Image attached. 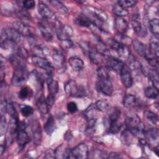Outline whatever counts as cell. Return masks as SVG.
I'll use <instances>...</instances> for the list:
<instances>
[{
	"label": "cell",
	"mask_w": 159,
	"mask_h": 159,
	"mask_svg": "<svg viewBox=\"0 0 159 159\" xmlns=\"http://www.w3.org/2000/svg\"><path fill=\"white\" fill-rule=\"evenodd\" d=\"M90 20L92 25H95L101 30H107V16L105 12L101 9L87 7L83 10V13Z\"/></svg>",
	"instance_id": "1"
},
{
	"label": "cell",
	"mask_w": 159,
	"mask_h": 159,
	"mask_svg": "<svg viewBox=\"0 0 159 159\" xmlns=\"http://www.w3.org/2000/svg\"><path fill=\"white\" fill-rule=\"evenodd\" d=\"M127 129L131 132L134 135L142 136L144 135L145 126L140 117L137 115L128 117L126 119Z\"/></svg>",
	"instance_id": "2"
},
{
	"label": "cell",
	"mask_w": 159,
	"mask_h": 159,
	"mask_svg": "<svg viewBox=\"0 0 159 159\" xmlns=\"http://www.w3.org/2000/svg\"><path fill=\"white\" fill-rule=\"evenodd\" d=\"M64 89L66 94L71 97L82 98L86 95L85 89L82 86L78 85L73 80H70L66 83Z\"/></svg>",
	"instance_id": "3"
},
{
	"label": "cell",
	"mask_w": 159,
	"mask_h": 159,
	"mask_svg": "<svg viewBox=\"0 0 159 159\" xmlns=\"http://www.w3.org/2000/svg\"><path fill=\"white\" fill-rule=\"evenodd\" d=\"M22 35L14 28L4 27L1 32V40L9 41L14 44L22 41Z\"/></svg>",
	"instance_id": "4"
},
{
	"label": "cell",
	"mask_w": 159,
	"mask_h": 159,
	"mask_svg": "<svg viewBox=\"0 0 159 159\" xmlns=\"http://www.w3.org/2000/svg\"><path fill=\"white\" fill-rule=\"evenodd\" d=\"M28 78L26 66L17 67L14 68L11 83L16 86H20L25 84Z\"/></svg>",
	"instance_id": "5"
},
{
	"label": "cell",
	"mask_w": 159,
	"mask_h": 159,
	"mask_svg": "<svg viewBox=\"0 0 159 159\" xmlns=\"http://www.w3.org/2000/svg\"><path fill=\"white\" fill-rule=\"evenodd\" d=\"M32 61L36 66L44 70L48 76H52L53 67L47 59L42 57L33 55Z\"/></svg>",
	"instance_id": "6"
},
{
	"label": "cell",
	"mask_w": 159,
	"mask_h": 159,
	"mask_svg": "<svg viewBox=\"0 0 159 159\" xmlns=\"http://www.w3.org/2000/svg\"><path fill=\"white\" fill-rule=\"evenodd\" d=\"M55 32L58 39L61 40H69L73 35V29L68 25H57L55 26Z\"/></svg>",
	"instance_id": "7"
},
{
	"label": "cell",
	"mask_w": 159,
	"mask_h": 159,
	"mask_svg": "<svg viewBox=\"0 0 159 159\" xmlns=\"http://www.w3.org/2000/svg\"><path fill=\"white\" fill-rule=\"evenodd\" d=\"M96 89L103 94L109 96L113 93V86L112 83L109 79H99L96 83Z\"/></svg>",
	"instance_id": "8"
},
{
	"label": "cell",
	"mask_w": 159,
	"mask_h": 159,
	"mask_svg": "<svg viewBox=\"0 0 159 159\" xmlns=\"http://www.w3.org/2000/svg\"><path fill=\"white\" fill-rule=\"evenodd\" d=\"M119 73L123 85L127 88H130L133 84V78L132 71L128 66L127 65H124Z\"/></svg>",
	"instance_id": "9"
},
{
	"label": "cell",
	"mask_w": 159,
	"mask_h": 159,
	"mask_svg": "<svg viewBox=\"0 0 159 159\" xmlns=\"http://www.w3.org/2000/svg\"><path fill=\"white\" fill-rule=\"evenodd\" d=\"M132 25L135 33L140 37H144L147 35V30L144 25L140 20L139 16H134L132 20Z\"/></svg>",
	"instance_id": "10"
},
{
	"label": "cell",
	"mask_w": 159,
	"mask_h": 159,
	"mask_svg": "<svg viewBox=\"0 0 159 159\" xmlns=\"http://www.w3.org/2000/svg\"><path fill=\"white\" fill-rule=\"evenodd\" d=\"M71 152L75 158L84 159L88 158V148L85 143L78 144L71 150Z\"/></svg>",
	"instance_id": "11"
},
{
	"label": "cell",
	"mask_w": 159,
	"mask_h": 159,
	"mask_svg": "<svg viewBox=\"0 0 159 159\" xmlns=\"http://www.w3.org/2000/svg\"><path fill=\"white\" fill-rule=\"evenodd\" d=\"M13 28H14L16 30H17L22 35H24L29 38L33 37L34 33L32 30V28L28 26L27 25L24 24L22 22L16 21L12 24Z\"/></svg>",
	"instance_id": "12"
},
{
	"label": "cell",
	"mask_w": 159,
	"mask_h": 159,
	"mask_svg": "<svg viewBox=\"0 0 159 159\" xmlns=\"http://www.w3.org/2000/svg\"><path fill=\"white\" fill-rule=\"evenodd\" d=\"M144 135L150 144H158V130L157 128H150L145 130Z\"/></svg>",
	"instance_id": "13"
},
{
	"label": "cell",
	"mask_w": 159,
	"mask_h": 159,
	"mask_svg": "<svg viewBox=\"0 0 159 159\" xmlns=\"http://www.w3.org/2000/svg\"><path fill=\"white\" fill-rule=\"evenodd\" d=\"M32 137L35 144L39 145L42 140V130L40 125L37 120H34L32 123Z\"/></svg>",
	"instance_id": "14"
},
{
	"label": "cell",
	"mask_w": 159,
	"mask_h": 159,
	"mask_svg": "<svg viewBox=\"0 0 159 159\" xmlns=\"http://www.w3.org/2000/svg\"><path fill=\"white\" fill-rule=\"evenodd\" d=\"M38 12L39 14L45 20H50L54 17V14L52 11L42 2L38 4Z\"/></svg>",
	"instance_id": "15"
},
{
	"label": "cell",
	"mask_w": 159,
	"mask_h": 159,
	"mask_svg": "<svg viewBox=\"0 0 159 159\" xmlns=\"http://www.w3.org/2000/svg\"><path fill=\"white\" fill-rule=\"evenodd\" d=\"M107 67L109 69H112L118 73H120V70L125 65L124 63L120 60L114 57H112L111 56L107 58Z\"/></svg>",
	"instance_id": "16"
},
{
	"label": "cell",
	"mask_w": 159,
	"mask_h": 159,
	"mask_svg": "<svg viewBox=\"0 0 159 159\" xmlns=\"http://www.w3.org/2000/svg\"><path fill=\"white\" fill-rule=\"evenodd\" d=\"M114 26L116 30L119 34L124 35L128 29L127 22L122 17H116L114 22Z\"/></svg>",
	"instance_id": "17"
},
{
	"label": "cell",
	"mask_w": 159,
	"mask_h": 159,
	"mask_svg": "<svg viewBox=\"0 0 159 159\" xmlns=\"http://www.w3.org/2000/svg\"><path fill=\"white\" fill-rule=\"evenodd\" d=\"M52 58L54 62V65L58 68L63 67L65 63V57L63 53L57 50H54L52 54Z\"/></svg>",
	"instance_id": "18"
},
{
	"label": "cell",
	"mask_w": 159,
	"mask_h": 159,
	"mask_svg": "<svg viewBox=\"0 0 159 159\" xmlns=\"http://www.w3.org/2000/svg\"><path fill=\"white\" fill-rule=\"evenodd\" d=\"M68 63L71 68L75 71L81 70L84 66L83 61L79 57H71L68 60Z\"/></svg>",
	"instance_id": "19"
},
{
	"label": "cell",
	"mask_w": 159,
	"mask_h": 159,
	"mask_svg": "<svg viewBox=\"0 0 159 159\" xmlns=\"http://www.w3.org/2000/svg\"><path fill=\"white\" fill-rule=\"evenodd\" d=\"M30 142L29 135L25 130H19L17 132V142L21 147H24Z\"/></svg>",
	"instance_id": "20"
},
{
	"label": "cell",
	"mask_w": 159,
	"mask_h": 159,
	"mask_svg": "<svg viewBox=\"0 0 159 159\" xmlns=\"http://www.w3.org/2000/svg\"><path fill=\"white\" fill-rule=\"evenodd\" d=\"M47 83L49 94L55 96V95L57 94L58 91V84L57 81L55 80H53L52 78V76H47Z\"/></svg>",
	"instance_id": "21"
},
{
	"label": "cell",
	"mask_w": 159,
	"mask_h": 159,
	"mask_svg": "<svg viewBox=\"0 0 159 159\" xmlns=\"http://www.w3.org/2000/svg\"><path fill=\"white\" fill-rule=\"evenodd\" d=\"M116 52L120 58L124 60H127L130 56L131 55L130 50L126 44L121 43L119 48L117 49Z\"/></svg>",
	"instance_id": "22"
},
{
	"label": "cell",
	"mask_w": 159,
	"mask_h": 159,
	"mask_svg": "<svg viewBox=\"0 0 159 159\" xmlns=\"http://www.w3.org/2000/svg\"><path fill=\"white\" fill-rule=\"evenodd\" d=\"M132 43L133 45V47L134 48V50H135V52L140 55L142 57H144L147 51V47H146L143 43H142L141 42L134 39L132 40Z\"/></svg>",
	"instance_id": "23"
},
{
	"label": "cell",
	"mask_w": 159,
	"mask_h": 159,
	"mask_svg": "<svg viewBox=\"0 0 159 159\" xmlns=\"http://www.w3.org/2000/svg\"><path fill=\"white\" fill-rule=\"evenodd\" d=\"M128 61V67L131 70L134 71H142V66L140 63L136 59L134 56L132 55L130 56L129 59L127 60Z\"/></svg>",
	"instance_id": "24"
},
{
	"label": "cell",
	"mask_w": 159,
	"mask_h": 159,
	"mask_svg": "<svg viewBox=\"0 0 159 159\" xmlns=\"http://www.w3.org/2000/svg\"><path fill=\"white\" fill-rule=\"evenodd\" d=\"M36 106L40 113L42 114H46L48 112L49 106L46 102L45 99L43 98V96L39 98L36 102Z\"/></svg>",
	"instance_id": "25"
},
{
	"label": "cell",
	"mask_w": 159,
	"mask_h": 159,
	"mask_svg": "<svg viewBox=\"0 0 159 159\" xmlns=\"http://www.w3.org/2000/svg\"><path fill=\"white\" fill-rule=\"evenodd\" d=\"M11 119L9 120V124L8 125V129L11 135L14 134L15 133L18 132L19 130V117L17 116H12L11 117Z\"/></svg>",
	"instance_id": "26"
},
{
	"label": "cell",
	"mask_w": 159,
	"mask_h": 159,
	"mask_svg": "<svg viewBox=\"0 0 159 159\" xmlns=\"http://www.w3.org/2000/svg\"><path fill=\"white\" fill-rule=\"evenodd\" d=\"M75 23L80 26L81 27H89L92 23L91 22L89 18L85 16L84 14L79 15L75 20Z\"/></svg>",
	"instance_id": "27"
},
{
	"label": "cell",
	"mask_w": 159,
	"mask_h": 159,
	"mask_svg": "<svg viewBox=\"0 0 159 159\" xmlns=\"http://www.w3.org/2000/svg\"><path fill=\"white\" fill-rule=\"evenodd\" d=\"M149 51L156 57L158 58L159 55V46H158V36L154 37V39H152L149 46L148 47Z\"/></svg>",
	"instance_id": "28"
},
{
	"label": "cell",
	"mask_w": 159,
	"mask_h": 159,
	"mask_svg": "<svg viewBox=\"0 0 159 159\" xmlns=\"http://www.w3.org/2000/svg\"><path fill=\"white\" fill-rule=\"evenodd\" d=\"M39 30L43 36V37L47 40V41H51L53 39V35L51 32L50 29H49L48 27L42 24H39Z\"/></svg>",
	"instance_id": "29"
},
{
	"label": "cell",
	"mask_w": 159,
	"mask_h": 159,
	"mask_svg": "<svg viewBox=\"0 0 159 159\" xmlns=\"http://www.w3.org/2000/svg\"><path fill=\"white\" fill-rule=\"evenodd\" d=\"M112 12L117 17H120L126 16L129 14V11L127 9L122 7L117 2L112 7Z\"/></svg>",
	"instance_id": "30"
},
{
	"label": "cell",
	"mask_w": 159,
	"mask_h": 159,
	"mask_svg": "<svg viewBox=\"0 0 159 159\" xmlns=\"http://www.w3.org/2000/svg\"><path fill=\"white\" fill-rule=\"evenodd\" d=\"M89 57L91 60L95 64L101 63L104 58V57L98 53L96 49H90L89 50Z\"/></svg>",
	"instance_id": "31"
},
{
	"label": "cell",
	"mask_w": 159,
	"mask_h": 159,
	"mask_svg": "<svg viewBox=\"0 0 159 159\" xmlns=\"http://www.w3.org/2000/svg\"><path fill=\"white\" fill-rule=\"evenodd\" d=\"M55 128V120L52 116H50L48 117L45 124H44V129L47 134H48V135H50L54 131Z\"/></svg>",
	"instance_id": "32"
},
{
	"label": "cell",
	"mask_w": 159,
	"mask_h": 159,
	"mask_svg": "<svg viewBox=\"0 0 159 159\" xmlns=\"http://www.w3.org/2000/svg\"><path fill=\"white\" fill-rule=\"evenodd\" d=\"M148 27L150 32L154 35H158L159 33V21L157 18H154L149 20L148 22Z\"/></svg>",
	"instance_id": "33"
},
{
	"label": "cell",
	"mask_w": 159,
	"mask_h": 159,
	"mask_svg": "<svg viewBox=\"0 0 159 159\" xmlns=\"http://www.w3.org/2000/svg\"><path fill=\"white\" fill-rule=\"evenodd\" d=\"M148 78H150V81L152 83L153 86L158 89V84H159V78H158V73L157 69L154 70H149L148 73Z\"/></svg>",
	"instance_id": "34"
},
{
	"label": "cell",
	"mask_w": 159,
	"mask_h": 159,
	"mask_svg": "<svg viewBox=\"0 0 159 159\" xmlns=\"http://www.w3.org/2000/svg\"><path fill=\"white\" fill-rule=\"evenodd\" d=\"M33 94V91L30 88L27 86H22L19 93V97L22 100H25L30 98Z\"/></svg>",
	"instance_id": "35"
},
{
	"label": "cell",
	"mask_w": 159,
	"mask_h": 159,
	"mask_svg": "<svg viewBox=\"0 0 159 159\" xmlns=\"http://www.w3.org/2000/svg\"><path fill=\"white\" fill-rule=\"evenodd\" d=\"M143 114L144 118L148 122L151 123L153 125L157 124L158 121V117L156 114L150 111H145Z\"/></svg>",
	"instance_id": "36"
},
{
	"label": "cell",
	"mask_w": 159,
	"mask_h": 159,
	"mask_svg": "<svg viewBox=\"0 0 159 159\" xmlns=\"http://www.w3.org/2000/svg\"><path fill=\"white\" fill-rule=\"evenodd\" d=\"M110 69L107 66H101L97 70V75L99 79H109L110 78Z\"/></svg>",
	"instance_id": "37"
},
{
	"label": "cell",
	"mask_w": 159,
	"mask_h": 159,
	"mask_svg": "<svg viewBox=\"0 0 159 159\" xmlns=\"http://www.w3.org/2000/svg\"><path fill=\"white\" fill-rule=\"evenodd\" d=\"M134 139V134L127 129L124 130L121 134V140L125 145H130Z\"/></svg>",
	"instance_id": "38"
},
{
	"label": "cell",
	"mask_w": 159,
	"mask_h": 159,
	"mask_svg": "<svg viewBox=\"0 0 159 159\" xmlns=\"http://www.w3.org/2000/svg\"><path fill=\"white\" fill-rule=\"evenodd\" d=\"M136 101L137 99L134 95L129 94L124 97L123 99V105L124 107L127 108L131 107L135 104Z\"/></svg>",
	"instance_id": "39"
},
{
	"label": "cell",
	"mask_w": 159,
	"mask_h": 159,
	"mask_svg": "<svg viewBox=\"0 0 159 159\" xmlns=\"http://www.w3.org/2000/svg\"><path fill=\"white\" fill-rule=\"evenodd\" d=\"M96 50L102 55L104 57L108 58L110 57V52L109 50L106 48L105 44H104L102 42H99L98 43L96 46Z\"/></svg>",
	"instance_id": "40"
},
{
	"label": "cell",
	"mask_w": 159,
	"mask_h": 159,
	"mask_svg": "<svg viewBox=\"0 0 159 159\" xmlns=\"http://www.w3.org/2000/svg\"><path fill=\"white\" fill-rule=\"evenodd\" d=\"M145 95L150 99H155L158 95V89L153 86H148L144 90Z\"/></svg>",
	"instance_id": "41"
},
{
	"label": "cell",
	"mask_w": 159,
	"mask_h": 159,
	"mask_svg": "<svg viewBox=\"0 0 159 159\" xmlns=\"http://www.w3.org/2000/svg\"><path fill=\"white\" fill-rule=\"evenodd\" d=\"M96 108L101 112H107L109 109V103L104 100H98L95 103Z\"/></svg>",
	"instance_id": "42"
},
{
	"label": "cell",
	"mask_w": 159,
	"mask_h": 159,
	"mask_svg": "<svg viewBox=\"0 0 159 159\" xmlns=\"http://www.w3.org/2000/svg\"><path fill=\"white\" fill-rule=\"evenodd\" d=\"M109 123V132L111 134H116L117 133L121 127V124L117 120H112Z\"/></svg>",
	"instance_id": "43"
},
{
	"label": "cell",
	"mask_w": 159,
	"mask_h": 159,
	"mask_svg": "<svg viewBox=\"0 0 159 159\" xmlns=\"http://www.w3.org/2000/svg\"><path fill=\"white\" fill-rule=\"evenodd\" d=\"M20 112L24 116L29 117L33 114L34 109L29 105H23L20 106Z\"/></svg>",
	"instance_id": "44"
},
{
	"label": "cell",
	"mask_w": 159,
	"mask_h": 159,
	"mask_svg": "<svg viewBox=\"0 0 159 159\" xmlns=\"http://www.w3.org/2000/svg\"><path fill=\"white\" fill-rule=\"evenodd\" d=\"M107 43L111 49H112L115 51L117 50V49L119 48V47L121 44V43L118 42L116 39H112V38L108 39L107 40Z\"/></svg>",
	"instance_id": "45"
},
{
	"label": "cell",
	"mask_w": 159,
	"mask_h": 159,
	"mask_svg": "<svg viewBox=\"0 0 159 159\" xmlns=\"http://www.w3.org/2000/svg\"><path fill=\"white\" fill-rule=\"evenodd\" d=\"M50 2L54 7H55L59 11H60V12H63L64 14H66L68 12L66 7L60 1H50Z\"/></svg>",
	"instance_id": "46"
},
{
	"label": "cell",
	"mask_w": 159,
	"mask_h": 159,
	"mask_svg": "<svg viewBox=\"0 0 159 159\" xmlns=\"http://www.w3.org/2000/svg\"><path fill=\"white\" fill-rule=\"evenodd\" d=\"M137 1L134 0H122L117 1V3L122 7L127 9L129 7H132L137 4Z\"/></svg>",
	"instance_id": "47"
},
{
	"label": "cell",
	"mask_w": 159,
	"mask_h": 159,
	"mask_svg": "<svg viewBox=\"0 0 159 159\" xmlns=\"http://www.w3.org/2000/svg\"><path fill=\"white\" fill-rule=\"evenodd\" d=\"M16 55L23 60H26L29 57V52L28 51L22 47H19L17 50Z\"/></svg>",
	"instance_id": "48"
},
{
	"label": "cell",
	"mask_w": 159,
	"mask_h": 159,
	"mask_svg": "<svg viewBox=\"0 0 159 159\" xmlns=\"http://www.w3.org/2000/svg\"><path fill=\"white\" fill-rule=\"evenodd\" d=\"M7 126L6 124V118L4 116L1 115V120H0V134L1 135H3L6 130H7Z\"/></svg>",
	"instance_id": "49"
},
{
	"label": "cell",
	"mask_w": 159,
	"mask_h": 159,
	"mask_svg": "<svg viewBox=\"0 0 159 159\" xmlns=\"http://www.w3.org/2000/svg\"><path fill=\"white\" fill-rule=\"evenodd\" d=\"M96 124V119L91 118L88 119L87 125H86V130L89 131V132L94 130Z\"/></svg>",
	"instance_id": "50"
},
{
	"label": "cell",
	"mask_w": 159,
	"mask_h": 159,
	"mask_svg": "<svg viewBox=\"0 0 159 159\" xmlns=\"http://www.w3.org/2000/svg\"><path fill=\"white\" fill-rule=\"evenodd\" d=\"M67 109L70 113H75L78 111L77 104L73 101L69 102L67 104Z\"/></svg>",
	"instance_id": "51"
},
{
	"label": "cell",
	"mask_w": 159,
	"mask_h": 159,
	"mask_svg": "<svg viewBox=\"0 0 159 159\" xmlns=\"http://www.w3.org/2000/svg\"><path fill=\"white\" fill-rule=\"evenodd\" d=\"M35 1L33 0H25L22 2V6L25 9H32L35 6Z\"/></svg>",
	"instance_id": "52"
},
{
	"label": "cell",
	"mask_w": 159,
	"mask_h": 159,
	"mask_svg": "<svg viewBox=\"0 0 159 159\" xmlns=\"http://www.w3.org/2000/svg\"><path fill=\"white\" fill-rule=\"evenodd\" d=\"M90 155H91L92 156H90V157H89L92 158H95V157H96V155H98L97 158H106V157L104 156L105 154L104 155L103 153H102L101 151L98 150H94V151H92V152L90 153Z\"/></svg>",
	"instance_id": "53"
},
{
	"label": "cell",
	"mask_w": 159,
	"mask_h": 159,
	"mask_svg": "<svg viewBox=\"0 0 159 159\" xmlns=\"http://www.w3.org/2000/svg\"><path fill=\"white\" fill-rule=\"evenodd\" d=\"M44 157L45 158H54L55 157V151H53L52 149H48L45 151Z\"/></svg>",
	"instance_id": "54"
},
{
	"label": "cell",
	"mask_w": 159,
	"mask_h": 159,
	"mask_svg": "<svg viewBox=\"0 0 159 159\" xmlns=\"http://www.w3.org/2000/svg\"><path fill=\"white\" fill-rule=\"evenodd\" d=\"M55 96H52V95L48 94V96L45 98L46 102H47V104H48V106L49 107L52 106L53 104H54V102H55Z\"/></svg>",
	"instance_id": "55"
},
{
	"label": "cell",
	"mask_w": 159,
	"mask_h": 159,
	"mask_svg": "<svg viewBox=\"0 0 159 159\" xmlns=\"http://www.w3.org/2000/svg\"><path fill=\"white\" fill-rule=\"evenodd\" d=\"M62 42V45L65 48H70L73 46V43L70 40V39L69 40H63Z\"/></svg>",
	"instance_id": "56"
},
{
	"label": "cell",
	"mask_w": 159,
	"mask_h": 159,
	"mask_svg": "<svg viewBox=\"0 0 159 159\" xmlns=\"http://www.w3.org/2000/svg\"><path fill=\"white\" fill-rule=\"evenodd\" d=\"M108 158H121L122 157L120 154L117 153H111L108 157H107Z\"/></svg>",
	"instance_id": "57"
},
{
	"label": "cell",
	"mask_w": 159,
	"mask_h": 159,
	"mask_svg": "<svg viewBox=\"0 0 159 159\" xmlns=\"http://www.w3.org/2000/svg\"><path fill=\"white\" fill-rule=\"evenodd\" d=\"M6 150V145H4L3 144H1L0 146V155H2L4 153V152Z\"/></svg>",
	"instance_id": "58"
}]
</instances>
